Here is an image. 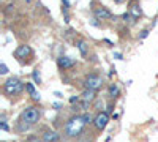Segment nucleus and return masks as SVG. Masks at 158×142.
Segmentation results:
<instances>
[{
	"label": "nucleus",
	"mask_w": 158,
	"mask_h": 142,
	"mask_svg": "<svg viewBox=\"0 0 158 142\" xmlns=\"http://www.w3.org/2000/svg\"><path fill=\"white\" fill-rule=\"evenodd\" d=\"M122 19L125 21V22H128V24H133L136 19L133 18V16H131V13L130 11H127V13H123V14H122Z\"/></svg>",
	"instance_id": "obj_15"
},
{
	"label": "nucleus",
	"mask_w": 158,
	"mask_h": 142,
	"mask_svg": "<svg viewBox=\"0 0 158 142\" xmlns=\"http://www.w3.org/2000/svg\"><path fill=\"white\" fill-rule=\"evenodd\" d=\"M32 77H33V82L35 84H41V76H40V71L38 70H35L32 73Z\"/></svg>",
	"instance_id": "obj_16"
},
{
	"label": "nucleus",
	"mask_w": 158,
	"mask_h": 142,
	"mask_svg": "<svg viewBox=\"0 0 158 142\" xmlns=\"http://www.w3.org/2000/svg\"><path fill=\"white\" fill-rule=\"evenodd\" d=\"M40 119H41V111H40L36 106H27L19 115V119L16 122V131L18 133H24L30 130L32 126H35Z\"/></svg>",
	"instance_id": "obj_1"
},
{
	"label": "nucleus",
	"mask_w": 158,
	"mask_h": 142,
	"mask_svg": "<svg viewBox=\"0 0 158 142\" xmlns=\"http://www.w3.org/2000/svg\"><path fill=\"white\" fill-rule=\"evenodd\" d=\"M108 123H109V114H108L106 111H101V112H98V114L95 115L94 126L97 128L98 131H103L104 128L108 126Z\"/></svg>",
	"instance_id": "obj_5"
},
{
	"label": "nucleus",
	"mask_w": 158,
	"mask_h": 142,
	"mask_svg": "<svg viewBox=\"0 0 158 142\" xmlns=\"http://www.w3.org/2000/svg\"><path fill=\"white\" fill-rule=\"evenodd\" d=\"M25 142H41V139H40L38 136H29L27 139H25Z\"/></svg>",
	"instance_id": "obj_18"
},
{
	"label": "nucleus",
	"mask_w": 158,
	"mask_h": 142,
	"mask_svg": "<svg viewBox=\"0 0 158 142\" xmlns=\"http://www.w3.org/2000/svg\"><path fill=\"white\" fill-rule=\"evenodd\" d=\"M8 73V67L5 63H0V74H6Z\"/></svg>",
	"instance_id": "obj_21"
},
{
	"label": "nucleus",
	"mask_w": 158,
	"mask_h": 142,
	"mask_svg": "<svg viewBox=\"0 0 158 142\" xmlns=\"http://www.w3.org/2000/svg\"><path fill=\"white\" fill-rule=\"evenodd\" d=\"M85 119L84 115H79V114H74L67 120L65 123V128H63V134L65 137L68 139H74L77 136H81L84 133V128H85Z\"/></svg>",
	"instance_id": "obj_2"
},
{
	"label": "nucleus",
	"mask_w": 158,
	"mask_h": 142,
	"mask_svg": "<svg viewBox=\"0 0 158 142\" xmlns=\"http://www.w3.org/2000/svg\"><path fill=\"white\" fill-rule=\"evenodd\" d=\"M0 130H2V131H10L8 123H6V122H0Z\"/></svg>",
	"instance_id": "obj_20"
},
{
	"label": "nucleus",
	"mask_w": 158,
	"mask_h": 142,
	"mask_svg": "<svg viewBox=\"0 0 158 142\" xmlns=\"http://www.w3.org/2000/svg\"><path fill=\"white\" fill-rule=\"evenodd\" d=\"M57 65H59L60 70L67 71V70H70V68H73V67L76 65V60L71 59V57H67V55H60V57L57 59Z\"/></svg>",
	"instance_id": "obj_9"
},
{
	"label": "nucleus",
	"mask_w": 158,
	"mask_h": 142,
	"mask_svg": "<svg viewBox=\"0 0 158 142\" xmlns=\"http://www.w3.org/2000/svg\"><path fill=\"white\" fill-rule=\"evenodd\" d=\"M128 11L131 13V16H133L135 19H139V18L142 16V10H141V5H139L138 2H133V3H131Z\"/></svg>",
	"instance_id": "obj_13"
},
{
	"label": "nucleus",
	"mask_w": 158,
	"mask_h": 142,
	"mask_svg": "<svg viewBox=\"0 0 158 142\" xmlns=\"http://www.w3.org/2000/svg\"><path fill=\"white\" fill-rule=\"evenodd\" d=\"M62 3H63L65 6H70V2H68V0H62Z\"/></svg>",
	"instance_id": "obj_28"
},
{
	"label": "nucleus",
	"mask_w": 158,
	"mask_h": 142,
	"mask_svg": "<svg viewBox=\"0 0 158 142\" xmlns=\"http://www.w3.org/2000/svg\"><path fill=\"white\" fill-rule=\"evenodd\" d=\"M76 47H77L79 54H81L82 57H87L89 55V43L85 40H77L76 41Z\"/></svg>",
	"instance_id": "obj_12"
},
{
	"label": "nucleus",
	"mask_w": 158,
	"mask_h": 142,
	"mask_svg": "<svg viewBox=\"0 0 158 142\" xmlns=\"http://www.w3.org/2000/svg\"><path fill=\"white\" fill-rule=\"evenodd\" d=\"M108 93H109L111 98L115 99V98L120 96V88H118L117 84H109V87H108Z\"/></svg>",
	"instance_id": "obj_14"
},
{
	"label": "nucleus",
	"mask_w": 158,
	"mask_h": 142,
	"mask_svg": "<svg viewBox=\"0 0 158 142\" xmlns=\"http://www.w3.org/2000/svg\"><path fill=\"white\" fill-rule=\"evenodd\" d=\"M79 101H81V95H79V96H71L70 98V104H77Z\"/></svg>",
	"instance_id": "obj_19"
},
{
	"label": "nucleus",
	"mask_w": 158,
	"mask_h": 142,
	"mask_svg": "<svg viewBox=\"0 0 158 142\" xmlns=\"http://www.w3.org/2000/svg\"><path fill=\"white\" fill-rule=\"evenodd\" d=\"M114 2H115L117 5H122V3H125V2H127V0H114Z\"/></svg>",
	"instance_id": "obj_27"
},
{
	"label": "nucleus",
	"mask_w": 158,
	"mask_h": 142,
	"mask_svg": "<svg viewBox=\"0 0 158 142\" xmlns=\"http://www.w3.org/2000/svg\"><path fill=\"white\" fill-rule=\"evenodd\" d=\"M25 92H27L35 101L41 99V95H40V92H36V88H35V82H25Z\"/></svg>",
	"instance_id": "obj_11"
},
{
	"label": "nucleus",
	"mask_w": 158,
	"mask_h": 142,
	"mask_svg": "<svg viewBox=\"0 0 158 142\" xmlns=\"http://www.w3.org/2000/svg\"><path fill=\"white\" fill-rule=\"evenodd\" d=\"M41 140L43 142H60V134L51 128H44L41 133Z\"/></svg>",
	"instance_id": "obj_8"
},
{
	"label": "nucleus",
	"mask_w": 158,
	"mask_h": 142,
	"mask_svg": "<svg viewBox=\"0 0 158 142\" xmlns=\"http://www.w3.org/2000/svg\"><path fill=\"white\" fill-rule=\"evenodd\" d=\"M24 88H25V82H22L19 77H16V76L10 77V79H6V81L3 82V93H5L8 98L21 95Z\"/></svg>",
	"instance_id": "obj_3"
},
{
	"label": "nucleus",
	"mask_w": 158,
	"mask_h": 142,
	"mask_svg": "<svg viewBox=\"0 0 158 142\" xmlns=\"http://www.w3.org/2000/svg\"><path fill=\"white\" fill-rule=\"evenodd\" d=\"M94 16L98 19V21H111V19H115V16L106 8V6H98V8H94Z\"/></svg>",
	"instance_id": "obj_6"
},
{
	"label": "nucleus",
	"mask_w": 158,
	"mask_h": 142,
	"mask_svg": "<svg viewBox=\"0 0 158 142\" xmlns=\"http://www.w3.org/2000/svg\"><path fill=\"white\" fill-rule=\"evenodd\" d=\"M97 99V92L95 90H89V88H84V92L81 93V101L87 103V104H92Z\"/></svg>",
	"instance_id": "obj_10"
},
{
	"label": "nucleus",
	"mask_w": 158,
	"mask_h": 142,
	"mask_svg": "<svg viewBox=\"0 0 158 142\" xmlns=\"http://www.w3.org/2000/svg\"><path fill=\"white\" fill-rule=\"evenodd\" d=\"M13 11H15V5H13V3H8L6 8H5V14H11Z\"/></svg>",
	"instance_id": "obj_17"
},
{
	"label": "nucleus",
	"mask_w": 158,
	"mask_h": 142,
	"mask_svg": "<svg viewBox=\"0 0 158 142\" xmlns=\"http://www.w3.org/2000/svg\"><path fill=\"white\" fill-rule=\"evenodd\" d=\"M114 59H117V60H122L123 57H122V54H120V52H114Z\"/></svg>",
	"instance_id": "obj_24"
},
{
	"label": "nucleus",
	"mask_w": 158,
	"mask_h": 142,
	"mask_svg": "<svg viewBox=\"0 0 158 142\" xmlns=\"http://www.w3.org/2000/svg\"><path fill=\"white\" fill-rule=\"evenodd\" d=\"M97 21H98V19H97V18H94V19L90 21V24L94 25V27H101V24H100V22H97Z\"/></svg>",
	"instance_id": "obj_23"
},
{
	"label": "nucleus",
	"mask_w": 158,
	"mask_h": 142,
	"mask_svg": "<svg viewBox=\"0 0 158 142\" xmlns=\"http://www.w3.org/2000/svg\"><path fill=\"white\" fill-rule=\"evenodd\" d=\"M32 54H33V51H32V47L27 46V44H21V46H18L16 51H15V57H16L18 60L29 59V57H32Z\"/></svg>",
	"instance_id": "obj_7"
},
{
	"label": "nucleus",
	"mask_w": 158,
	"mask_h": 142,
	"mask_svg": "<svg viewBox=\"0 0 158 142\" xmlns=\"http://www.w3.org/2000/svg\"><path fill=\"white\" fill-rule=\"evenodd\" d=\"M84 88H89V90H95V92H98V90L103 87L104 81H103V77L97 73H90L85 76V79H84Z\"/></svg>",
	"instance_id": "obj_4"
},
{
	"label": "nucleus",
	"mask_w": 158,
	"mask_h": 142,
	"mask_svg": "<svg viewBox=\"0 0 158 142\" xmlns=\"http://www.w3.org/2000/svg\"><path fill=\"white\" fill-rule=\"evenodd\" d=\"M149 33H150V32H149L147 29H146V30H142V32H141V35H139V38H141V40H146V38L149 36Z\"/></svg>",
	"instance_id": "obj_22"
},
{
	"label": "nucleus",
	"mask_w": 158,
	"mask_h": 142,
	"mask_svg": "<svg viewBox=\"0 0 158 142\" xmlns=\"http://www.w3.org/2000/svg\"><path fill=\"white\" fill-rule=\"evenodd\" d=\"M106 112H108V114H109V112H114V106H112V104H109V106H108V111H106Z\"/></svg>",
	"instance_id": "obj_26"
},
{
	"label": "nucleus",
	"mask_w": 158,
	"mask_h": 142,
	"mask_svg": "<svg viewBox=\"0 0 158 142\" xmlns=\"http://www.w3.org/2000/svg\"><path fill=\"white\" fill-rule=\"evenodd\" d=\"M52 108H54V109H57V111H59V109L62 108V104H60V103H54V104H52Z\"/></svg>",
	"instance_id": "obj_25"
},
{
	"label": "nucleus",
	"mask_w": 158,
	"mask_h": 142,
	"mask_svg": "<svg viewBox=\"0 0 158 142\" xmlns=\"http://www.w3.org/2000/svg\"><path fill=\"white\" fill-rule=\"evenodd\" d=\"M32 2V0H25V3H30Z\"/></svg>",
	"instance_id": "obj_29"
}]
</instances>
